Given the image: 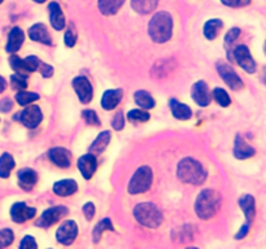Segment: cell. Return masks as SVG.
I'll list each match as a JSON object with an SVG mask.
<instances>
[{
	"mask_svg": "<svg viewBox=\"0 0 266 249\" xmlns=\"http://www.w3.org/2000/svg\"><path fill=\"white\" fill-rule=\"evenodd\" d=\"M82 211H83V214H84V217H86V220L91 221L95 216L94 203H86V204L83 205V208H82Z\"/></svg>",
	"mask_w": 266,
	"mask_h": 249,
	"instance_id": "45",
	"label": "cell"
},
{
	"mask_svg": "<svg viewBox=\"0 0 266 249\" xmlns=\"http://www.w3.org/2000/svg\"><path fill=\"white\" fill-rule=\"evenodd\" d=\"M109 142H110V133L105 130V131L99 134V135L96 136V139L92 142V144L90 146V153L94 156L100 155V153H103L104 151H105V148L108 147Z\"/></svg>",
	"mask_w": 266,
	"mask_h": 249,
	"instance_id": "25",
	"label": "cell"
},
{
	"mask_svg": "<svg viewBox=\"0 0 266 249\" xmlns=\"http://www.w3.org/2000/svg\"><path fill=\"white\" fill-rule=\"evenodd\" d=\"M49 12V22H51L52 27L55 30H62L65 27V17L64 13L61 10V6L57 3L52 1L48 5Z\"/></svg>",
	"mask_w": 266,
	"mask_h": 249,
	"instance_id": "22",
	"label": "cell"
},
{
	"mask_svg": "<svg viewBox=\"0 0 266 249\" xmlns=\"http://www.w3.org/2000/svg\"><path fill=\"white\" fill-rule=\"evenodd\" d=\"M217 71L222 81L229 86L233 91H239L244 87V83L242 78L237 74V71L234 70L233 66L227 62L218 61L217 62Z\"/></svg>",
	"mask_w": 266,
	"mask_h": 249,
	"instance_id": "7",
	"label": "cell"
},
{
	"mask_svg": "<svg viewBox=\"0 0 266 249\" xmlns=\"http://www.w3.org/2000/svg\"><path fill=\"white\" fill-rule=\"evenodd\" d=\"M77 166H78V170L81 172L82 177H83L86 181H88V179L92 178L94 173L96 172V168H97L96 156L91 155V153L81 156L77 161Z\"/></svg>",
	"mask_w": 266,
	"mask_h": 249,
	"instance_id": "14",
	"label": "cell"
},
{
	"mask_svg": "<svg viewBox=\"0 0 266 249\" xmlns=\"http://www.w3.org/2000/svg\"><path fill=\"white\" fill-rule=\"evenodd\" d=\"M77 32H75V30L73 29V25H71L70 29H68V31L65 32V45H66V47H74L75 43H77Z\"/></svg>",
	"mask_w": 266,
	"mask_h": 249,
	"instance_id": "41",
	"label": "cell"
},
{
	"mask_svg": "<svg viewBox=\"0 0 266 249\" xmlns=\"http://www.w3.org/2000/svg\"><path fill=\"white\" fill-rule=\"evenodd\" d=\"M191 97L199 107H208L212 100L208 84L204 81H198L196 83H194L191 88Z\"/></svg>",
	"mask_w": 266,
	"mask_h": 249,
	"instance_id": "13",
	"label": "cell"
},
{
	"mask_svg": "<svg viewBox=\"0 0 266 249\" xmlns=\"http://www.w3.org/2000/svg\"><path fill=\"white\" fill-rule=\"evenodd\" d=\"M14 120H18L27 129H35L43 120L42 110L38 105H27V108L14 117Z\"/></svg>",
	"mask_w": 266,
	"mask_h": 249,
	"instance_id": "9",
	"label": "cell"
},
{
	"mask_svg": "<svg viewBox=\"0 0 266 249\" xmlns=\"http://www.w3.org/2000/svg\"><path fill=\"white\" fill-rule=\"evenodd\" d=\"M134 217L138 224L148 229H157L162 224L164 216L153 203H140L134 208Z\"/></svg>",
	"mask_w": 266,
	"mask_h": 249,
	"instance_id": "4",
	"label": "cell"
},
{
	"mask_svg": "<svg viewBox=\"0 0 266 249\" xmlns=\"http://www.w3.org/2000/svg\"><path fill=\"white\" fill-rule=\"evenodd\" d=\"M149 113L143 109H131L127 113V120L130 122L138 123V122H147L149 120Z\"/></svg>",
	"mask_w": 266,
	"mask_h": 249,
	"instance_id": "35",
	"label": "cell"
},
{
	"mask_svg": "<svg viewBox=\"0 0 266 249\" xmlns=\"http://www.w3.org/2000/svg\"><path fill=\"white\" fill-rule=\"evenodd\" d=\"M32 1H35V3H39V4H42V3H44L45 0H32Z\"/></svg>",
	"mask_w": 266,
	"mask_h": 249,
	"instance_id": "50",
	"label": "cell"
},
{
	"mask_svg": "<svg viewBox=\"0 0 266 249\" xmlns=\"http://www.w3.org/2000/svg\"><path fill=\"white\" fill-rule=\"evenodd\" d=\"M1 3H3V0H0V4H1Z\"/></svg>",
	"mask_w": 266,
	"mask_h": 249,
	"instance_id": "52",
	"label": "cell"
},
{
	"mask_svg": "<svg viewBox=\"0 0 266 249\" xmlns=\"http://www.w3.org/2000/svg\"><path fill=\"white\" fill-rule=\"evenodd\" d=\"M14 99H16L17 104L22 105V107H26V105L39 100V95L36 92H30V91H18L16 96H14Z\"/></svg>",
	"mask_w": 266,
	"mask_h": 249,
	"instance_id": "33",
	"label": "cell"
},
{
	"mask_svg": "<svg viewBox=\"0 0 266 249\" xmlns=\"http://www.w3.org/2000/svg\"><path fill=\"white\" fill-rule=\"evenodd\" d=\"M187 249H199V248H195V247H190V248H187Z\"/></svg>",
	"mask_w": 266,
	"mask_h": 249,
	"instance_id": "51",
	"label": "cell"
},
{
	"mask_svg": "<svg viewBox=\"0 0 266 249\" xmlns=\"http://www.w3.org/2000/svg\"><path fill=\"white\" fill-rule=\"evenodd\" d=\"M113 225H112V221L109 218H103V220L99 222V224L95 226L94 233H92V238H94V242L97 243L99 240L101 239V235H103L104 231H113Z\"/></svg>",
	"mask_w": 266,
	"mask_h": 249,
	"instance_id": "32",
	"label": "cell"
},
{
	"mask_svg": "<svg viewBox=\"0 0 266 249\" xmlns=\"http://www.w3.org/2000/svg\"><path fill=\"white\" fill-rule=\"evenodd\" d=\"M123 1L125 0H97V6L104 16H112L120 10Z\"/></svg>",
	"mask_w": 266,
	"mask_h": 249,
	"instance_id": "26",
	"label": "cell"
},
{
	"mask_svg": "<svg viewBox=\"0 0 266 249\" xmlns=\"http://www.w3.org/2000/svg\"><path fill=\"white\" fill-rule=\"evenodd\" d=\"M239 205L242 208V212L244 213L247 222L246 224L251 225L255 216H256V203H255V198L252 195H244L239 200Z\"/></svg>",
	"mask_w": 266,
	"mask_h": 249,
	"instance_id": "24",
	"label": "cell"
},
{
	"mask_svg": "<svg viewBox=\"0 0 266 249\" xmlns=\"http://www.w3.org/2000/svg\"><path fill=\"white\" fill-rule=\"evenodd\" d=\"M234 156L238 160H246L251 159L252 156H255L256 149L253 148L252 146H250L246 140H243V138L240 135L235 136V142H234Z\"/></svg>",
	"mask_w": 266,
	"mask_h": 249,
	"instance_id": "17",
	"label": "cell"
},
{
	"mask_svg": "<svg viewBox=\"0 0 266 249\" xmlns=\"http://www.w3.org/2000/svg\"><path fill=\"white\" fill-rule=\"evenodd\" d=\"M122 90L121 88H113V90H107L101 97V107L105 110H112L120 104L122 99Z\"/></svg>",
	"mask_w": 266,
	"mask_h": 249,
	"instance_id": "21",
	"label": "cell"
},
{
	"mask_svg": "<svg viewBox=\"0 0 266 249\" xmlns=\"http://www.w3.org/2000/svg\"><path fill=\"white\" fill-rule=\"evenodd\" d=\"M248 231H250V225L248 224L243 225V226H242V229H240L239 233L235 235V239L240 240V239H243V238H246L247 234H248Z\"/></svg>",
	"mask_w": 266,
	"mask_h": 249,
	"instance_id": "48",
	"label": "cell"
},
{
	"mask_svg": "<svg viewBox=\"0 0 266 249\" xmlns=\"http://www.w3.org/2000/svg\"><path fill=\"white\" fill-rule=\"evenodd\" d=\"M52 190H53V194L60 198H66V196H71L77 192L78 185L74 179H62V181L56 182Z\"/></svg>",
	"mask_w": 266,
	"mask_h": 249,
	"instance_id": "20",
	"label": "cell"
},
{
	"mask_svg": "<svg viewBox=\"0 0 266 249\" xmlns=\"http://www.w3.org/2000/svg\"><path fill=\"white\" fill-rule=\"evenodd\" d=\"M169 107H170V112H172V114L177 118V120L186 121L191 118L192 116L191 108L188 107V105H186V104L178 101L177 99H170V101H169Z\"/></svg>",
	"mask_w": 266,
	"mask_h": 249,
	"instance_id": "23",
	"label": "cell"
},
{
	"mask_svg": "<svg viewBox=\"0 0 266 249\" xmlns=\"http://www.w3.org/2000/svg\"><path fill=\"white\" fill-rule=\"evenodd\" d=\"M149 38L155 43H166L172 38L173 18L168 12H157L148 23Z\"/></svg>",
	"mask_w": 266,
	"mask_h": 249,
	"instance_id": "2",
	"label": "cell"
},
{
	"mask_svg": "<svg viewBox=\"0 0 266 249\" xmlns=\"http://www.w3.org/2000/svg\"><path fill=\"white\" fill-rule=\"evenodd\" d=\"M17 182L18 186L25 191H30L38 182V174L35 170L30 168H23L17 173Z\"/></svg>",
	"mask_w": 266,
	"mask_h": 249,
	"instance_id": "16",
	"label": "cell"
},
{
	"mask_svg": "<svg viewBox=\"0 0 266 249\" xmlns=\"http://www.w3.org/2000/svg\"><path fill=\"white\" fill-rule=\"evenodd\" d=\"M239 35H240L239 27H233V29L229 30L226 35H225V48H226L227 51V57H229V60H233L234 44H235V40H237Z\"/></svg>",
	"mask_w": 266,
	"mask_h": 249,
	"instance_id": "31",
	"label": "cell"
},
{
	"mask_svg": "<svg viewBox=\"0 0 266 249\" xmlns=\"http://www.w3.org/2000/svg\"><path fill=\"white\" fill-rule=\"evenodd\" d=\"M29 36L30 39H32V40H35L38 43H42V44H52L51 35H49L48 29H47V26L44 23H35V25H32L29 29Z\"/></svg>",
	"mask_w": 266,
	"mask_h": 249,
	"instance_id": "18",
	"label": "cell"
},
{
	"mask_svg": "<svg viewBox=\"0 0 266 249\" xmlns=\"http://www.w3.org/2000/svg\"><path fill=\"white\" fill-rule=\"evenodd\" d=\"M112 127H113L116 131H121V130L125 127V117L121 112L114 114L113 120H112Z\"/></svg>",
	"mask_w": 266,
	"mask_h": 249,
	"instance_id": "43",
	"label": "cell"
},
{
	"mask_svg": "<svg viewBox=\"0 0 266 249\" xmlns=\"http://www.w3.org/2000/svg\"><path fill=\"white\" fill-rule=\"evenodd\" d=\"M78 235V226L74 221H64L56 230V240L62 246H70L74 243Z\"/></svg>",
	"mask_w": 266,
	"mask_h": 249,
	"instance_id": "10",
	"label": "cell"
},
{
	"mask_svg": "<svg viewBox=\"0 0 266 249\" xmlns=\"http://www.w3.org/2000/svg\"><path fill=\"white\" fill-rule=\"evenodd\" d=\"M134 100L142 109H152L156 105L155 99L149 95V92L144 90L136 91L135 95H134Z\"/></svg>",
	"mask_w": 266,
	"mask_h": 249,
	"instance_id": "30",
	"label": "cell"
},
{
	"mask_svg": "<svg viewBox=\"0 0 266 249\" xmlns=\"http://www.w3.org/2000/svg\"><path fill=\"white\" fill-rule=\"evenodd\" d=\"M14 240V234L10 229H1L0 230V249L9 247Z\"/></svg>",
	"mask_w": 266,
	"mask_h": 249,
	"instance_id": "38",
	"label": "cell"
},
{
	"mask_svg": "<svg viewBox=\"0 0 266 249\" xmlns=\"http://www.w3.org/2000/svg\"><path fill=\"white\" fill-rule=\"evenodd\" d=\"M36 209L32 207L23 203V201H19V203H14L10 208V218L14 224H23L26 221L31 220V218L35 217Z\"/></svg>",
	"mask_w": 266,
	"mask_h": 249,
	"instance_id": "12",
	"label": "cell"
},
{
	"mask_svg": "<svg viewBox=\"0 0 266 249\" xmlns=\"http://www.w3.org/2000/svg\"><path fill=\"white\" fill-rule=\"evenodd\" d=\"M23 40H25V34L19 27H13L10 30L9 35H8V42L5 45V51L10 55H14L22 45Z\"/></svg>",
	"mask_w": 266,
	"mask_h": 249,
	"instance_id": "19",
	"label": "cell"
},
{
	"mask_svg": "<svg viewBox=\"0 0 266 249\" xmlns=\"http://www.w3.org/2000/svg\"><path fill=\"white\" fill-rule=\"evenodd\" d=\"M69 211L68 208L64 205H57V207L48 208L47 211L42 213V216L39 217V220L35 222V226L40 227V229H48V227L53 226L57 224L58 221L64 218L65 216H68Z\"/></svg>",
	"mask_w": 266,
	"mask_h": 249,
	"instance_id": "6",
	"label": "cell"
},
{
	"mask_svg": "<svg viewBox=\"0 0 266 249\" xmlns=\"http://www.w3.org/2000/svg\"><path fill=\"white\" fill-rule=\"evenodd\" d=\"M5 88H6V81L3 77H1V75H0V94H1Z\"/></svg>",
	"mask_w": 266,
	"mask_h": 249,
	"instance_id": "49",
	"label": "cell"
},
{
	"mask_svg": "<svg viewBox=\"0 0 266 249\" xmlns=\"http://www.w3.org/2000/svg\"><path fill=\"white\" fill-rule=\"evenodd\" d=\"M82 117L86 121L87 125H92V126H99L100 125V118L96 114V112L92 109H84L82 112Z\"/></svg>",
	"mask_w": 266,
	"mask_h": 249,
	"instance_id": "39",
	"label": "cell"
},
{
	"mask_svg": "<svg viewBox=\"0 0 266 249\" xmlns=\"http://www.w3.org/2000/svg\"><path fill=\"white\" fill-rule=\"evenodd\" d=\"M70 152L62 147H55L48 151V159L51 160L56 166L61 169H66L70 166Z\"/></svg>",
	"mask_w": 266,
	"mask_h": 249,
	"instance_id": "15",
	"label": "cell"
},
{
	"mask_svg": "<svg viewBox=\"0 0 266 249\" xmlns=\"http://www.w3.org/2000/svg\"><path fill=\"white\" fill-rule=\"evenodd\" d=\"M177 177L183 183L200 186L207 179V170L198 160L192 157H185L179 161L178 168H177Z\"/></svg>",
	"mask_w": 266,
	"mask_h": 249,
	"instance_id": "1",
	"label": "cell"
},
{
	"mask_svg": "<svg viewBox=\"0 0 266 249\" xmlns=\"http://www.w3.org/2000/svg\"><path fill=\"white\" fill-rule=\"evenodd\" d=\"M212 94H213L214 100L217 101V104H220L221 107L226 108V107H229V105L231 104L230 96H229V94H227V92L224 90V88H221V87L214 88Z\"/></svg>",
	"mask_w": 266,
	"mask_h": 249,
	"instance_id": "36",
	"label": "cell"
},
{
	"mask_svg": "<svg viewBox=\"0 0 266 249\" xmlns=\"http://www.w3.org/2000/svg\"><path fill=\"white\" fill-rule=\"evenodd\" d=\"M25 60V64L26 66H27V70H29V73H32V71H36L39 68V65H40V60H39L36 56H27L26 58H23Z\"/></svg>",
	"mask_w": 266,
	"mask_h": 249,
	"instance_id": "42",
	"label": "cell"
},
{
	"mask_svg": "<svg viewBox=\"0 0 266 249\" xmlns=\"http://www.w3.org/2000/svg\"><path fill=\"white\" fill-rule=\"evenodd\" d=\"M38 69H39V71H40V74H42L44 78H51L52 75H53V68H52L51 65L44 64V62H40Z\"/></svg>",
	"mask_w": 266,
	"mask_h": 249,
	"instance_id": "46",
	"label": "cell"
},
{
	"mask_svg": "<svg viewBox=\"0 0 266 249\" xmlns=\"http://www.w3.org/2000/svg\"><path fill=\"white\" fill-rule=\"evenodd\" d=\"M159 0H131V8L139 14H148L156 9Z\"/></svg>",
	"mask_w": 266,
	"mask_h": 249,
	"instance_id": "27",
	"label": "cell"
},
{
	"mask_svg": "<svg viewBox=\"0 0 266 249\" xmlns=\"http://www.w3.org/2000/svg\"><path fill=\"white\" fill-rule=\"evenodd\" d=\"M13 108V103L10 99H8V97H5V99H1L0 100V112L1 113H8V112H10Z\"/></svg>",
	"mask_w": 266,
	"mask_h": 249,
	"instance_id": "47",
	"label": "cell"
},
{
	"mask_svg": "<svg viewBox=\"0 0 266 249\" xmlns=\"http://www.w3.org/2000/svg\"><path fill=\"white\" fill-rule=\"evenodd\" d=\"M9 65L16 74H22V75L29 74V70H27V66H26V64H25V60L18 57V56H16V55L10 56Z\"/></svg>",
	"mask_w": 266,
	"mask_h": 249,
	"instance_id": "34",
	"label": "cell"
},
{
	"mask_svg": "<svg viewBox=\"0 0 266 249\" xmlns=\"http://www.w3.org/2000/svg\"><path fill=\"white\" fill-rule=\"evenodd\" d=\"M153 181V172L149 166L144 165L136 169L127 186V191L131 195L144 194L151 188Z\"/></svg>",
	"mask_w": 266,
	"mask_h": 249,
	"instance_id": "5",
	"label": "cell"
},
{
	"mask_svg": "<svg viewBox=\"0 0 266 249\" xmlns=\"http://www.w3.org/2000/svg\"><path fill=\"white\" fill-rule=\"evenodd\" d=\"M10 86H12L13 90H16L17 92L18 91H23L26 87H27V75H22V74H12L10 75Z\"/></svg>",
	"mask_w": 266,
	"mask_h": 249,
	"instance_id": "37",
	"label": "cell"
},
{
	"mask_svg": "<svg viewBox=\"0 0 266 249\" xmlns=\"http://www.w3.org/2000/svg\"><path fill=\"white\" fill-rule=\"evenodd\" d=\"M71 84H73L75 94H77L78 99H79L82 104H88L92 100L94 90H92V86H91L88 78L83 77V75H78V77L73 79Z\"/></svg>",
	"mask_w": 266,
	"mask_h": 249,
	"instance_id": "11",
	"label": "cell"
},
{
	"mask_svg": "<svg viewBox=\"0 0 266 249\" xmlns=\"http://www.w3.org/2000/svg\"><path fill=\"white\" fill-rule=\"evenodd\" d=\"M14 166H16V162L13 156L10 153H3L0 156V178H8Z\"/></svg>",
	"mask_w": 266,
	"mask_h": 249,
	"instance_id": "28",
	"label": "cell"
},
{
	"mask_svg": "<svg viewBox=\"0 0 266 249\" xmlns=\"http://www.w3.org/2000/svg\"><path fill=\"white\" fill-rule=\"evenodd\" d=\"M221 205V196L217 191L207 188L199 194L195 201V212L200 220H211L216 216Z\"/></svg>",
	"mask_w": 266,
	"mask_h": 249,
	"instance_id": "3",
	"label": "cell"
},
{
	"mask_svg": "<svg viewBox=\"0 0 266 249\" xmlns=\"http://www.w3.org/2000/svg\"><path fill=\"white\" fill-rule=\"evenodd\" d=\"M224 27V22L220 18H213L207 21L204 25V35L205 38L209 40L217 38L218 32L221 31V29Z\"/></svg>",
	"mask_w": 266,
	"mask_h": 249,
	"instance_id": "29",
	"label": "cell"
},
{
	"mask_svg": "<svg viewBox=\"0 0 266 249\" xmlns=\"http://www.w3.org/2000/svg\"><path fill=\"white\" fill-rule=\"evenodd\" d=\"M221 3L231 8H242L251 3V0H221Z\"/></svg>",
	"mask_w": 266,
	"mask_h": 249,
	"instance_id": "44",
	"label": "cell"
},
{
	"mask_svg": "<svg viewBox=\"0 0 266 249\" xmlns=\"http://www.w3.org/2000/svg\"><path fill=\"white\" fill-rule=\"evenodd\" d=\"M233 60L238 62L240 68L247 71L248 74H253L257 69V65L253 60L252 55H251L248 47L244 44H240L235 47L233 51Z\"/></svg>",
	"mask_w": 266,
	"mask_h": 249,
	"instance_id": "8",
	"label": "cell"
},
{
	"mask_svg": "<svg viewBox=\"0 0 266 249\" xmlns=\"http://www.w3.org/2000/svg\"><path fill=\"white\" fill-rule=\"evenodd\" d=\"M18 249H38V244H36L34 237L26 235V237H23L22 240H21Z\"/></svg>",
	"mask_w": 266,
	"mask_h": 249,
	"instance_id": "40",
	"label": "cell"
}]
</instances>
